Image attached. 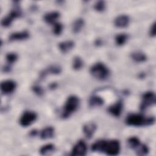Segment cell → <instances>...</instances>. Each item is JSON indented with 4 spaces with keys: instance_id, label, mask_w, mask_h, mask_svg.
<instances>
[{
    "instance_id": "1",
    "label": "cell",
    "mask_w": 156,
    "mask_h": 156,
    "mask_svg": "<svg viewBox=\"0 0 156 156\" xmlns=\"http://www.w3.org/2000/svg\"><path fill=\"white\" fill-rule=\"evenodd\" d=\"M155 118L154 117H146L143 115L137 113H130L126 119V123L127 126L134 127L149 126L153 124Z\"/></svg>"
},
{
    "instance_id": "2",
    "label": "cell",
    "mask_w": 156,
    "mask_h": 156,
    "mask_svg": "<svg viewBox=\"0 0 156 156\" xmlns=\"http://www.w3.org/2000/svg\"><path fill=\"white\" fill-rule=\"evenodd\" d=\"M80 104V99L76 96H70L66 99L63 106L62 117L63 118H68L78 108Z\"/></svg>"
},
{
    "instance_id": "3",
    "label": "cell",
    "mask_w": 156,
    "mask_h": 156,
    "mask_svg": "<svg viewBox=\"0 0 156 156\" xmlns=\"http://www.w3.org/2000/svg\"><path fill=\"white\" fill-rule=\"evenodd\" d=\"M91 74L98 80H105L109 76V70L107 67L102 63H96L90 68Z\"/></svg>"
},
{
    "instance_id": "4",
    "label": "cell",
    "mask_w": 156,
    "mask_h": 156,
    "mask_svg": "<svg viewBox=\"0 0 156 156\" xmlns=\"http://www.w3.org/2000/svg\"><path fill=\"white\" fill-rule=\"evenodd\" d=\"M120 151L119 142L116 140L107 141L104 152L108 155H116Z\"/></svg>"
},
{
    "instance_id": "5",
    "label": "cell",
    "mask_w": 156,
    "mask_h": 156,
    "mask_svg": "<svg viewBox=\"0 0 156 156\" xmlns=\"http://www.w3.org/2000/svg\"><path fill=\"white\" fill-rule=\"evenodd\" d=\"M37 114L34 112L26 111L23 113L20 119V125L23 127H27L31 125L37 119Z\"/></svg>"
},
{
    "instance_id": "6",
    "label": "cell",
    "mask_w": 156,
    "mask_h": 156,
    "mask_svg": "<svg viewBox=\"0 0 156 156\" xmlns=\"http://www.w3.org/2000/svg\"><path fill=\"white\" fill-rule=\"evenodd\" d=\"M155 103V95L152 91L146 92L142 97V101L140 105L141 110H145L149 106L153 105Z\"/></svg>"
},
{
    "instance_id": "7",
    "label": "cell",
    "mask_w": 156,
    "mask_h": 156,
    "mask_svg": "<svg viewBox=\"0 0 156 156\" xmlns=\"http://www.w3.org/2000/svg\"><path fill=\"white\" fill-rule=\"evenodd\" d=\"M87 146L83 140H79L73 147L71 155L74 156H83L87 153Z\"/></svg>"
},
{
    "instance_id": "8",
    "label": "cell",
    "mask_w": 156,
    "mask_h": 156,
    "mask_svg": "<svg viewBox=\"0 0 156 156\" xmlns=\"http://www.w3.org/2000/svg\"><path fill=\"white\" fill-rule=\"evenodd\" d=\"M16 83L12 80H6L1 82V90L3 94H7L12 93L16 88Z\"/></svg>"
},
{
    "instance_id": "9",
    "label": "cell",
    "mask_w": 156,
    "mask_h": 156,
    "mask_svg": "<svg viewBox=\"0 0 156 156\" xmlns=\"http://www.w3.org/2000/svg\"><path fill=\"white\" fill-rule=\"evenodd\" d=\"M21 15V13L18 10H12L10 13L4 17L1 21L2 26L4 27H7L10 25L12 22L15 18L19 17Z\"/></svg>"
},
{
    "instance_id": "10",
    "label": "cell",
    "mask_w": 156,
    "mask_h": 156,
    "mask_svg": "<svg viewBox=\"0 0 156 156\" xmlns=\"http://www.w3.org/2000/svg\"><path fill=\"white\" fill-rule=\"evenodd\" d=\"M129 17L126 15H120L114 20L115 26L117 27L124 28L128 26L129 24Z\"/></svg>"
},
{
    "instance_id": "11",
    "label": "cell",
    "mask_w": 156,
    "mask_h": 156,
    "mask_svg": "<svg viewBox=\"0 0 156 156\" xmlns=\"http://www.w3.org/2000/svg\"><path fill=\"white\" fill-rule=\"evenodd\" d=\"M122 102L121 100H119L117 101L116 103L110 105L108 108V111L110 114H112L114 116L119 117L122 110Z\"/></svg>"
},
{
    "instance_id": "12",
    "label": "cell",
    "mask_w": 156,
    "mask_h": 156,
    "mask_svg": "<svg viewBox=\"0 0 156 156\" xmlns=\"http://www.w3.org/2000/svg\"><path fill=\"white\" fill-rule=\"evenodd\" d=\"M29 37V33L27 30H23L21 32H17L11 34L9 36L10 41L23 40L27 39Z\"/></svg>"
},
{
    "instance_id": "13",
    "label": "cell",
    "mask_w": 156,
    "mask_h": 156,
    "mask_svg": "<svg viewBox=\"0 0 156 156\" xmlns=\"http://www.w3.org/2000/svg\"><path fill=\"white\" fill-rule=\"evenodd\" d=\"M60 14L57 11H53L47 13L44 16V20L48 24H54L56 23L57 20L60 17Z\"/></svg>"
},
{
    "instance_id": "14",
    "label": "cell",
    "mask_w": 156,
    "mask_h": 156,
    "mask_svg": "<svg viewBox=\"0 0 156 156\" xmlns=\"http://www.w3.org/2000/svg\"><path fill=\"white\" fill-rule=\"evenodd\" d=\"M96 125L94 122H88L83 127V131L87 138H90L96 130Z\"/></svg>"
},
{
    "instance_id": "15",
    "label": "cell",
    "mask_w": 156,
    "mask_h": 156,
    "mask_svg": "<svg viewBox=\"0 0 156 156\" xmlns=\"http://www.w3.org/2000/svg\"><path fill=\"white\" fill-rule=\"evenodd\" d=\"M74 46V42L71 40L62 41L58 44V48L63 53H66L71 51Z\"/></svg>"
},
{
    "instance_id": "16",
    "label": "cell",
    "mask_w": 156,
    "mask_h": 156,
    "mask_svg": "<svg viewBox=\"0 0 156 156\" xmlns=\"http://www.w3.org/2000/svg\"><path fill=\"white\" fill-rule=\"evenodd\" d=\"M107 141L100 140L96 141L91 146V150L94 152H104Z\"/></svg>"
},
{
    "instance_id": "17",
    "label": "cell",
    "mask_w": 156,
    "mask_h": 156,
    "mask_svg": "<svg viewBox=\"0 0 156 156\" xmlns=\"http://www.w3.org/2000/svg\"><path fill=\"white\" fill-rule=\"evenodd\" d=\"M54 133V129L51 127H46L43 129L40 133V138L43 140L51 138L53 136Z\"/></svg>"
},
{
    "instance_id": "18",
    "label": "cell",
    "mask_w": 156,
    "mask_h": 156,
    "mask_svg": "<svg viewBox=\"0 0 156 156\" xmlns=\"http://www.w3.org/2000/svg\"><path fill=\"white\" fill-rule=\"evenodd\" d=\"M55 150L54 145L52 144H47L44 146H43L40 150V152L43 155H50L54 152Z\"/></svg>"
},
{
    "instance_id": "19",
    "label": "cell",
    "mask_w": 156,
    "mask_h": 156,
    "mask_svg": "<svg viewBox=\"0 0 156 156\" xmlns=\"http://www.w3.org/2000/svg\"><path fill=\"white\" fill-rule=\"evenodd\" d=\"M90 105L91 107H99L104 104V99L98 96H93L90 99Z\"/></svg>"
},
{
    "instance_id": "20",
    "label": "cell",
    "mask_w": 156,
    "mask_h": 156,
    "mask_svg": "<svg viewBox=\"0 0 156 156\" xmlns=\"http://www.w3.org/2000/svg\"><path fill=\"white\" fill-rule=\"evenodd\" d=\"M131 57L132 59L136 62H143L146 60V55L141 51H135L132 53Z\"/></svg>"
},
{
    "instance_id": "21",
    "label": "cell",
    "mask_w": 156,
    "mask_h": 156,
    "mask_svg": "<svg viewBox=\"0 0 156 156\" xmlns=\"http://www.w3.org/2000/svg\"><path fill=\"white\" fill-rule=\"evenodd\" d=\"M84 21L82 18H78L74 21L73 24V31L74 33H79L82 29L84 26Z\"/></svg>"
},
{
    "instance_id": "22",
    "label": "cell",
    "mask_w": 156,
    "mask_h": 156,
    "mask_svg": "<svg viewBox=\"0 0 156 156\" xmlns=\"http://www.w3.org/2000/svg\"><path fill=\"white\" fill-rule=\"evenodd\" d=\"M128 36L126 34H119L115 37V42L117 45L122 46L127 41Z\"/></svg>"
},
{
    "instance_id": "23",
    "label": "cell",
    "mask_w": 156,
    "mask_h": 156,
    "mask_svg": "<svg viewBox=\"0 0 156 156\" xmlns=\"http://www.w3.org/2000/svg\"><path fill=\"white\" fill-rule=\"evenodd\" d=\"M127 141H128V144L129 147L134 149H135L140 144V140L135 136H132L129 138Z\"/></svg>"
},
{
    "instance_id": "24",
    "label": "cell",
    "mask_w": 156,
    "mask_h": 156,
    "mask_svg": "<svg viewBox=\"0 0 156 156\" xmlns=\"http://www.w3.org/2000/svg\"><path fill=\"white\" fill-rule=\"evenodd\" d=\"M83 65V62L82 58L78 56H76L74 58L73 63V68L75 70H79Z\"/></svg>"
},
{
    "instance_id": "25",
    "label": "cell",
    "mask_w": 156,
    "mask_h": 156,
    "mask_svg": "<svg viewBox=\"0 0 156 156\" xmlns=\"http://www.w3.org/2000/svg\"><path fill=\"white\" fill-rule=\"evenodd\" d=\"M136 153L137 155H146L149 152V149L147 146L144 144H140L136 149Z\"/></svg>"
},
{
    "instance_id": "26",
    "label": "cell",
    "mask_w": 156,
    "mask_h": 156,
    "mask_svg": "<svg viewBox=\"0 0 156 156\" xmlns=\"http://www.w3.org/2000/svg\"><path fill=\"white\" fill-rule=\"evenodd\" d=\"M61 71V68L59 66H52L49 67L47 70L44 71V73H41V77H44V76L48 74V73H51V74H59Z\"/></svg>"
},
{
    "instance_id": "27",
    "label": "cell",
    "mask_w": 156,
    "mask_h": 156,
    "mask_svg": "<svg viewBox=\"0 0 156 156\" xmlns=\"http://www.w3.org/2000/svg\"><path fill=\"white\" fill-rule=\"evenodd\" d=\"M52 25H53V33L56 35H60L63 29L62 24L60 23L56 22Z\"/></svg>"
},
{
    "instance_id": "28",
    "label": "cell",
    "mask_w": 156,
    "mask_h": 156,
    "mask_svg": "<svg viewBox=\"0 0 156 156\" xmlns=\"http://www.w3.org/2000/svg\"><path fill=\"white\" fill-rule=\"evenodd\" d=\"M94 8L96 10L98 11V12H102L103 11L105 8V2L104 1H97L95 4H94Z\"/></svg>"
},
{
    "instance_id": "29",
    "label": "cell",
    "mask_w": 156,
    "mask_h": 156,
    "mask_svg": "<svg viewBox=\"0 0 156 156\" xmlns=\"http://www.w3.org/2000/svg\"><path fill=\"white\" fill-rule=\"evenodd\" d=\"M18 58V55L15 53L10 52L6 55V60L9 63H13Z\"/></svg>"
},
{
    "instance_id": "30",
    "label": "cell",
    "mask_w": 156,
    "mask_h": 156,
    "mask_svg": "<svg viewBox=\"0 0 156 156\" xmlns=\"http://www.w3.org/2000/svg\"><path fill=\"white\" fill-rule=\"evenodd\" d=\"M149 34L151 37H154L155 35V23H154L149 30Z\"/></svg>"
},
{
    "instance_id": "31",
    "label": "cell",
    "mask_w": 156,
    "mask_h": 156,
    "mask_svg": "<svg viewBox=\"0 0 156 156\" xmlns=\"http://www.w3.org/2000/svg\"><path fill=\"white\" fill-rule=\"evenodd\" d=\"M34 91L37 93L38 94H41L43 93V90L41 87H38V86H35L34 87Z\"/></svg>"
}]
</instances>
